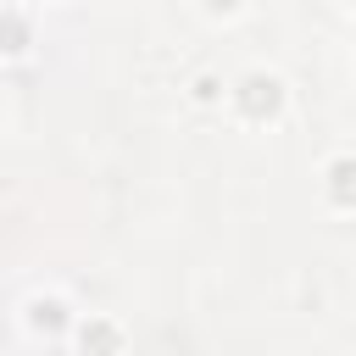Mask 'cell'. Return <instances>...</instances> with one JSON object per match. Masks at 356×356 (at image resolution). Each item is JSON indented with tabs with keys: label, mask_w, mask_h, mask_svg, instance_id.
<instances>
[{
	"label": "cell",
	"mask_w": 356,
	"mask_h": 356,
	"mask_svg": "<svg viewBox=\"0 0 356 356\" xmlns=\"http://www.w3.org/2000/svg\"><path fill=\"white\" fill-rule=\"evenodd\" d=\"M83 345H100V350H106V345H111V328H89V334H83Z\"/></svg>",
	"instance_id": "4"
},
{
	"label": "cell",
	"mask_w": 356,
	"mask_h": 356,
	"mask_svg": "<svg viewBox=\"0 0 356 356\" xmlns=\"http://www.w3.org/2000/svg\"><path fill=\"white\" fill-rule=\"evenodd\" d=\"M334 200L339 206L356 200V161H334Z\"/></svg>",
	"instance_id": "2"
},
{
	"label": "cell",
	"mask_w": 356,
	"mask_h": 356,
	"mask_svg": "<svg viewBox=\"0 0 356 356\" xmlns=\"http://www.w3.org/2000/svg\"><path fill=\"white\" fill-rule=\"evenodd\" d=\"M206 6H217V11H228V6H234V0H206Z\"/></svg>",
	"instance_id": "5"
},
{
	"label": "cell",
	"mask_w": 356,
	"mask_h": 356,
	"mask_svg": "<svg viewBox=\"0 0 356 356\" xmlns=\"http://www.w3.org/2000/svg\"><path fill=\"white\" fill-rule=\"evenodd\" d=\"M0 39H6V50H22V39H28V28H22L17 17H0Z\"/></svg>",
	"instance_id": "3"
},
{
	"label": "cell",
	"mask_w": 356,
	"mask_h": 356,
	"mask_svg": "<svg viewBox=\"0 0 356 356\" xmlns=\"http://www.w3.org/2000/svg\"><path fill=\"white\" fill-rule=\"evenodd\" d=\"M239 106H245L250 117L273 111V106H278V83H273V78H245V89H239Z\"/></svg>",
	"instance_id": "1"
}]
</instances>
